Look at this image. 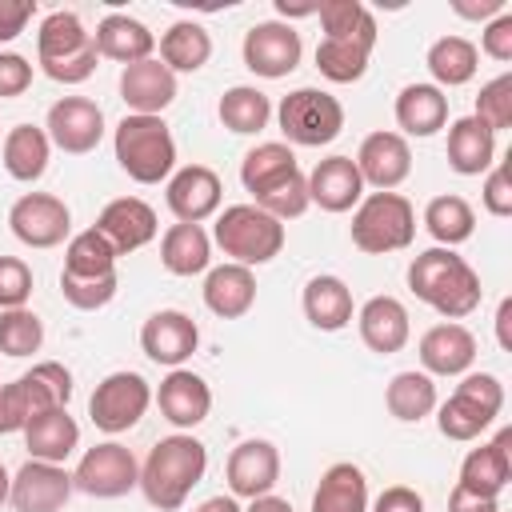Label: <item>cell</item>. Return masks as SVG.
Returning a JSON list of instances; mask_svg holds the SVG:
<instances>
[{
  "instance_id": "1",
  "label": "cell",
  "mask_w": 512,
  "mask_h": 512,
  "mask_svg": "<svg viewBox=\"0 0 512 512\" xmlns=\"http://www.w3.org/2000/svg\"><path fill=\"white\" fill-rule=\"evenodd\" d=\"M408 288L416 300H424L432 312H440L444 320H464L480 308V276L476 268L456 256L452 248H424L420 256H412L408 264Z\"/></svg>"
},
{
  "instance_id": "2",
  "label": "cell",
  "mask_w": 512,
  "mask_h": 512,
  "mask_svg": "<svg viewBox=\"0 0 512 512\" xmlns=\"http://www.w3.org/2000/svg\"><path fill=\"white\" fill-rule=\"evenodd\" d=\"M208 472V448L192 432L164 436L140 464V492L152 508L176 512Z\"/></svg>"
},
{
  "instance_id": "3",
  "label": "cell",
  "mask_w": 512,
  "mask_h": 512,
  "mask_svg": "<svg viewBox=\"0 0 512 512\" xmlns=\"http://www.w3.org/2000/svg\"><path fill=\"white\" fill-rule=\"evenodd\" d=\"M96 40L76 12H48L36 28V64L56 84H84L96 72Z\"/></svg>"
},
{
  "instance_id": "4",
  "label": "cell",
  "mask_w": 512,
  "mask_h": 512,
  "mask_svg": "<svg viewBox=\"0 0 512 512\" xmlns=\"http://www.w3.org/2000/svg\"><path fill=\"white\" fill-rule=\"evenodd\" d=\"M112 152L120 172L136 184H160L176 172V140L164 116H136L128 112L112 132Z\"/></svg>"
},
{
  "instance_id": "5",
  "label": "cell",
  "mask_w": 512,
  "mask_h": 512,
  "mask_svg": "<svg viewBox=\"0 0 512 512\" xmlns=\"http://www.w3.org/2000/svg\"><path fill=\"white\" fill-rule=\"evenodd\" d=\"M212 240L232 264L260 268L284 252V224L260 212L256 204H228L212 224Z\"/></svg>"
},
{
  "instance_id": "6",
  "label": "cell",
  "mask_w": 512,
  "mask_h": 512,
  "mask_svg": "<svg viewBox=\"0 0 512 512\" xmlns=\"http://www.w3.org/2000/svg\"><path fill=\"white\" fill-rule=\"evenodd\" d=\"M416 240V208L400 192H368L352 212V244L368 256L404 252Z\"/></svg>"
},
{
  "instance_id": "7",
  "label": "cell",
  "mask_w": 512,
  "mask_h": 512,
  "mask_svg": "<svg viewBox=\"0 0 512 512\" xmlns=\"http://www.w3.org/2000/svg\"><path fill=\"white\" fill-rule=\"evenodd\" d=\"M504 408V384L492 372H464L456 392L436 404V428L444 440L468 444L476 440L484 428H492V420Z\"/></svg>"
},
{
  "instance_id": "8",
  "label": "cell",
  "mask_w": 512,
  "mask_h": 512,
  "mask_svg": "<svg viewBox=\"0 0 512 512\" xmlns=\"http://www.w3.org/2000/svg\"><path fill=\"white\" fill-rule=\"evenodd\" d=\"M276 124L288 148H324L344 132V104L324 88H292L276 104Z\"/></svg>"
},
{
  "instance_id": "9",
  "label": "cell",
  "mask_w": 512,
  "mask_h": 512,
  "mask_svg": "<svg viewBox=\"0 0 512 512\" xmlns=\"http://www.w3.org/2000/svg\"><path fill=\"white\" fill-rule=\"evenodd\" d=\"M152 404V388L140 372H108L96 388H92V400H88V416L100 432L108 436H120L128 428H136L144 420Z\"/></svg>"
},
{
  "instance_id": "10",
  "label": "cell",
  "mask_w": 512,
  "mask_h": 512,
  "mask_svg": "<svg viewBox=\"0 0 512 512\" xmlns=\"http://www.w3.org/2000/svg\"><path fill=\"white\" fill-rule=\"evenodd\" d=\"M72 484H76V492H84L92 500H116V496H128L132 488H140V464H136L132 448H124L120 440H104L80 456Z\"/></svg>"
},
{
  "instance_id": "11",
  "label": "cell",
  "mask_w": 512,
  "mask_h": 512,
  "mask_svg": "<svg viewBox=\"0 0 512 512\" xmlns=\"http://www.w3.org/2000/svg\"><path fill=\"white\" fill-rule=\"evenodd\" d=\"M240 56H244V68L252 76H264V80H280L288 72L300 68V56H304V44H300V32L284 20H260L244 32V44H240Z\"/></svg>"
},
{
  "instance_id": "12",
  "label": "cell",
  "mask_w": 512,
  "mask_h": 512,
  "mask_svg": "<svg viewBox=\"0 0 512 512\" xmlns=\"http://www.w3.org/2000/svg\"><path fill=\"white\" fill-rule=\"evenodd\" d=\"M8 228L20 244L28 248H56L68 240L72 232V212L60 196L52 192H24L12 208H8Z\"/></svg>"
},
{
  "instance_id": "13",
  "label": "cell",
  "mask_w": 512,
  "mask_h": 512,
  "mask_svg": "<svg viewBox=\"0 0 512 512\" xmlns=\"http://www.w3.org/2000/svg\"><path fill=\"white\" fill-rule=\"evenodd\" d=\"M44 132H48L52 148H60L68 156H88L104 140V108L88 96H60L48 108Z\"/></svg>"
},
{
  "instance_id": "14",
  "label": "cell",
  "mask_w": 512,
  "mask_h": 512,
  "mask_svg": "<svg viewBox=\"0 0 512 512\" xmlns=\"http://www.w3.org/2000/svg\"><path fill=\"white\" fill-rule=\"evenodd\" d=\"M72 492H76V484H72V472L64 464L24 460L16 468V476H12L8 504L16 512H60Z\"/></svg>"
},
{
  "instance_id": "15",
  "label": "cell",
  "mask_w": 512,
  "mask_h": 512,
  "mask_svg": "<svg viewBox=\"0 0 512 512\" xmlns=\"http://www.w3.org/2000/svg\"><path fill=\"white\" fill-rule=\"evenodd\" d=\"M356 172L364 188L396 192L412 176V148L400 132H368L356 148Z\"/></svg>"
},
{
  "instance_id": "16",
  "label": "cell",
  "mask_w": 512,
  "mask_h": 512,
  "mask_svg": "<svg viewBox=\"0 0 512 512\" xmlns=\"http://www.w3.org/2000/svg\"><path fill=\"white\" fill-rule=\"evenodd\" d=\"M140 348L152 364L164 368H184V360H192V352L200 348V328L188 312L180 308H160L144 320L140 328Z\"/></svg>"
},
{
  "instance_id": "17",
  "label": "cell",
  "mask_w": 512,
  "mask_h": 512,
  "mask_svg": "<svg viewBox=\"0 0 512 512\" xmlns=\"http://www.w3.org/2000/svg\"><path fill=\"white\" fill-rule=\"evenodd\" d=\"M224 476H228V492L236 500H256V496H268L280 480V448L272 440H240L232 452H228V464H224Z\"/></svg>"
},
{
  "instance_id": "18",
  "label": "cell",
  "mask_w": 512,
  "mask_h": 512,
  "mask_svg": "<svg viewBox=\"0 0 512 512\" xmlns=\"http://www.w3.org/2000/svg\"><path fill=\"white\" fill-rule=\"evenodd\" d=\"M164 200H168V208H172V216L180 224H204L208 216L220 212L224 184L208 164H184V168H176L168 176Z\"/></svg>"
},
{
  "instance_id": "19",
  "label": "cell",
  "mask_w": 512,
  "mask_h": 512,
  "mask_svg": "<svg viewBox=\"0 0 512 512\" xmlns=\"http://www.w3.org/2000/svg\"><path fill=\"white\" fill-rule=\"evenodd\" d=\"M152 400H156L160 416L172 428H180V432H192L212 412V388L192 368H168V376L160 380V388L152 392Z\"/></svg>"
},
{
  "instance_id": "20",
  "label": "cell",
  "mask_w": 512,
  "mask_h": 512,
  "mask_svg": "<svg viewBox=\"0 0 512 512\" xmlns=\"http://www.w3.org/2000/svg\"><path fill=\"white\" fill-rule=\"evenodd\" d=\"M92 228L116 248V256H128V252L144 248V244L156 240V232H160L152 204L140 200V196H116V200H108V204L100 208V216H96Z\"/></svg>"
},
{
  "instance_id": "21",
  "label": "cell",
  "mask_w": 512,
  "mask_h": 512,
  "mask_svg": "<svg viewBox=\"0 0 512 512\" xmlns=\"http://www.w3.org/2000/svg\"><path fill=\"white\" fill-rule=\"evenodd\" d=\"M416 356H420V372L428 376H464L476 360V336L464 324L444 320L420 336Z\"/></svg>"
},
{
  "instance_id": "22",
  "label": "cell",
  "mask_w": 512,
  "mask_h": 512,
  "mask_svg": "<svg viewBox=\"0 0 512 512\" xmlns=\"http://www.w3.org/2000/svg\"><path fill=\"white\" fill-rule=\"evenodd\" d=\"M308 200L324 212H352L364 200V180L352 156H324L308 172Z\"/></svg>"
},
{
  "instance_id": "23",
  "label": "cell",
  "mask_w": 512,
  "mask_h": 512,
  "mask_svg": "<svg viewBox=\"0 0 512 512\" xmlns=\"http://www.w3.org/2000/svg\"><path fill=\"white\" fill-rule=\"evenodd\" d=\"M356 328H360L364 348L376 352V356L400 352L408 344V336H412L408 308L396 296H372V300H364L360 312H356Z\"/></svg>"
},
{
  "instance_id": "24",
  "label": "cell",
  "mask_w": 512,
  "mask_h": 512,
  "mask_svg": "<svg viewBox=\"0 0 512 512\" xmlns=\"http://www.w3.org/2000/svg\"><path fill=\"white\" fill-rule=\"evenodd\" d=\"M512 432L508 428H500L496 432V440H488V444H480V448H472L464 460H460V488H468V492H476V496H496L500 500V492L508 488V480H512Z\"/></svg>"
},
{
  "instance_id": "25",
  "label": "cell",
  "mask_w": 512,
  "mask_h": 512,
  "mask_svg": "<svg viewBox=\"0 0 512 512\" xmlns=\"http://www.w3.org/2000/svg\"><path fill=\"white\" fill-rule=\"evenodd\" d=\"M204 308L220 320H240L256 304V276L244 264H216L204 272Z\"/></svg>"
},
{
  "instance_id": "26",
  "label": "cell",
  "mask_w": 512,
  "mask_h": 512,
  "mask_svg": "<svg viewBox=\"0 0 512 512\" xmlns=\"http://www.w3.org/2000/svg\"><path fill=\"white\" fill-rule=\"evenodd\" d=\"M120 100L136 116H160L176 100V76L156 56L152 60H140V64H128L120 72Z\"/></svg>"
},
{
  "instance_id": "27",
  "label": "cell",
  "mask_w": 512,
  "mask_h": 512,
  "mask_svg": "<svg viewBox=\"0 0 512 512\" xmlns=\"http://www.w3.org/2000/svg\"><path fill=\"white\" fill-rule=\"evenodd\" d=\"M372 48H376V28L348 32V36H324L316 44V68L332 84H356L368 72Z\"/></svg>"
},
{
  "instance_id": "28",
  "label": "cell",
  "mask_w": 512,
  "mask_h": 512,
  "mask_svg": "<svg viewBox=\"0 0 512 512\" xmlns=\"http://www.w3.org/2000/svg\"><path fill=\"white\" fill-rule=\"evenodd\" d=\"M92 40H96V52L104 60H116L124 68L128 64H140V60H152V48H156V36L148 32V24L136 20V16H128V12H108L96 24Z\"/></svg>"
},
{
  "instance_id": "29",
  "label": "cell",
  "mask_w": 512,
  "mask_h": 512,
  "mask_svg": "<svg viewBox=\"0 0 512 512\" xmlns=\"http://www.w3.org/2000/svg\"><path fill=\"white\" fill-rule=\"evenodd\" d=\"M24 448L28 460L64 464L80 448V424L68 416V408H48L24 424Z\"/></svg>"
},
{
  "instance_id": "30",
  "label": "cell",
  "mask_w": 512,
  "mask_h": 512,
  "mask_svg": "<svg viewBox=\"0 0 512 512\" xmlns=\"http://www.w3.org/2000/svg\"><path fill=\"white\" fill-rule=\"evenodd\" d=\"M300 304H304L308 324L320 328V332H340V328H348V324H352V312H356L352 288H348L340 276H332V272L312 276V280L304 284Z\"/></svg>"
},
{
  "instance_id": "31",
  "label": "cell",
  "mask_w": 512,
  "mask_h": 512,
  "mask_svg": "<svg viewBox=\"0 0 512 512\" xmlns=\"http://www.w3.org/2000/svg\"><path fill=\"white\" fill-rule=\"evenodd\" d=\"M396 124H400V136H436L444 124H448V96L436 88V84H404L400 96H396Z\"/></svg>"
},
{
  "instance_id": "32",
  "label": "cell",
  "mask_w": 512,
  "mask_h": 512,
  "mask_svg": "<svg viewBox=\"0 0 512 512\" xmlns=\"http://www.w3.org/2000/svg\"><path fill=\"white\" fill-rule=\"evenodd\" d=\"M48 160H52V140L44 128L36 124H16L8 128L4 144H0V164L12 180L20 184H36L44 172H48Z\"/></svg>"
},
{
  "instance_id": "33",
  "label": "cell",
  "mask_w": 512,
  "mask_h": 512,
  "mask_svg": "<svg viewBox=\"0 0 512 512\" xmlns=\"http://www.w3.org/2000/svg\"><path fill=\"white\" fill-rule=\"evenodd\" d=\"M496 164V132L476 116H460L448 124V168L460 176H480Z\"/></svg>"
},
{
  "instance_id": "34",
  "label": "cell",
  "mask_w": 512,
  "mask_h": 512,
  "mask_svg": "<svg viewBox=\"0 0 512 512\" xmlns=\"http://www.w3.org/2000/svg\"><path fill=\"white\" fill-rule=\"evenodd\" d=\"M292 172H300L296 152L280 140H264V144L248 148L244 160H240V184H244V192H252V200L264 196L268 188L284 184Z\"/></svg>"
},
{
  "instance_id": "35",
  "label": "cell",
  "mask_w": 512,
  "mask_h": 512,
  "mask_svg": "<svg viewBox=\"0 0 512 512\" xmlns=\"http://www.w3.org/2000/svg\"><path fill=\"white\" fill-rule=\"evenodd\" d=\"M312 512H368V476L352 460L332 464L312 492Z\"/></svg>"
},
{
  "instance_id": "36",
  "label": "cell",
  "mask_w": 512,
  "mask_h": 512,
  "mask_svg": "<svg viewBox=\"0 0 512 512\" xmlns=\"http://www.w3.org/2000/svg\"><path fill=\"white\" fill-rule=\"evenodd\" d=\"M160 264L172 276H200L212 264V236L200 224H172L160 236Z\"/></svg>"
},
{
  "instance_id": "37",
  "label": "cell",
  "mask_w": 512,
  "mask_h": 512,
  "mask_svg": "<svg viewBox=\"0 0 512 512\" xmlns=\"http://www.w3.org/2000/svg\"><path fill=\"white\" fill-rule=\"evenodd\" d=\"M436 380L428 376V372H416V368H408V372H396L392 380H388V388H384V408L400 420V424H420L424 416H432L436 412Z\"/></svg>"
},
{
  "instance_id": "38",
  "label": "cell",
  "mask_w": 512,
  "mask_h": 512,
  "mask_svg": "<svg viewBox=\"0 0 512 512\" xmlns=\"http://www.w3.org/2000/svg\"><path fill=\"white\" fill-rule=\"evenodd\" d=\"M212 60V36L204 24L196 20H176L164 36H160V64L176 76V72H200Z\"/></svg>"
},
{
  "instance_id": "39",
  "label": "cell",
  "mask_w": 512,
  "mask_h": 512,
  "mask_svg": "<svg viewBox=\"0 0 512 512\" xmlns=\"http://www.w3.org/2000/svg\"><path fill=\"white\" fill-rule=\"evenodd\" d=\"M424 64L432 72V84L444 92V88H460V84H468L476 76L480 52H476V44L468 36H440V40H432Z\"/></svg>"
},
{
  "instance_id": "40",
  "label": "cell",
  "mask_w": 512,
  "mask_h": 512,
  "mask_svg": "<svg viewBox=\"0 0 512 512\" xmlns=\"http://www.w3.org/2000/svg\"><path fill=\"white\" fill-rule=\"evenodd\" d=\"M424 228H428V236L436 240V248H456V244L472 240V232H476V212H472V204H468L464 196L440 192V196H432V200L424 204Z\"/></svg>"
},
{
  "instance_id": "41",
  "label": "cell",
  "mask_w": 512,
  "mask_h": 512,
  "mask_svg": "<svg viewBox=\"0 0 512 512\" xmlns=\"http://www.w3.org/2000/svg\"><path fill=\"white\" fill-rule=\"evenodd\" d=\"M216 116H220V124H224L228 132H236V136H256V132H264L268 120H272V100H268L256 84H236V88H228V92L220 96Z\"/></svg>"
},
{
  "instance_id": "42",
  "label": "cell",
  "mask_w": 512,
  "mask_h": 512,
  "mask_svg": "<svg viewBox=\"0 0 512 512\" xmlns=\"http://www.w3.org/2000/svg\"><path fill=\"white\" fill-rule=\"evenodd\" d=\"M60 272H72V276H104V272H116V248L96 228H84V232H76L68 240L64 268Z\"/></svg>"
},
{
  "instance_id": "43",
  "label": "cell",
  "mask_w": 512,
  "mask_h": 512,
  "mask_svg": "<svg viewBox=\"0 0 512 512\" xmlns=\"http://www.w3.org/2000/svg\"><path fill=\"white\" fill-rule=\"evenodd\" d=\"M44 344V320L32 308H8L0 312V352L12 360H24L40 352Z\"/></svg>"
},
{
  "instance_id": "44",
  "label": "cell",
  "mask_w": 512,
  "mask_h": 512,
  "mask_svg": "<svg viewBox=\"0 0 512 512\" xmlns=\"http://www.w3.org/2000/svg\"><path fill=\"white\" fill-rule=\"evenodd\" d=\"M20 380L28 384V392H32V400H36L40 412H48V408H68V400H72V372H68L64 364H56V360L32 364Z\"/></svg>"
},
{
  "instance_id": "45",
  "label": "cell",
  "mask_w": 512,
  "mask_h": 512,
  "mask_svg": "<svg viewBox=\"0 0 512 512\" xmlns=\"http://www.w3.org/2000/svg\"><path fill=\"white\" fill-rule=\"evenodd\" d=\"M116 288H120V276L116 272H104V276H72V272H60V296L76 312H96V308L112 304Z\"/></svg>"
},
{
  "instance_id": "46",
  "label": "cell",
  "mask_w": 512,
  "mask_h": 512,
  "mask_svg": "<svg viewBox=\"0 0 512 512\" xmlns=\"http://www.w3.org/2000/svg\"><path fill=\"white\" fill-rule=\"evenodd\" d=\"M308 176L304 172H292L284 184H276V188H268L264 196H256V208L260 212H268L272 220H296V216H304L308 212Z\"/></svg>"
},
{
  "instance_id": "47",
  "label": "cell",
  "mask_w": 512,
  "mask_h": 512,
  "mask_svg": "<svg viewBox=\"0 0 512 512\" xmlns=\"http://www.w3.org/2000/svg\"><path fill=\"white\" fill-rule=\"evenodd\" d=\"M472 116H476L484 128H492V132L512 128V76H508V72H500L496 80H488V84L480 88Z\"/></svg>"
},
{
  "instance_id": "48",
  "label": "cell",
  "mask_w": 512,
  "mask_h": 512,
  "mask_svg": "<svg viewBox=\"0 0 512 512\" xmlns=\"http://www.w3.org/2000/svg\"><path fill=\"white\" fill-rule=\"evenodd\" d=\"M316 16H320L324 36H348V32L376 28V16L360 0H324V4H316Z\"/></svg>"
},
{
  "instance_id": "49",
  "label": "cell",
  "mask_w": 512,
  "mask_h": 512,
  "mask_svg": "<svg viewBox=\"0 0 512 512\" xmlns=\"http://www.w3.org/2000/svg\"><path fill=\"white\" fill-rule=\"evenodd\" d=\"M32 416H40V408H36L28 384H24L20 376L8 380V384H0V436L24 432V424H28Z\"/></svg>"
},
{
  "instance_id": "50",
  "label": "cell",
  "mask_w": 512,
  "mask_h": 512,
  "mask_svg": "<svg viewBox=\"0 0 512 512\" xmlns=\"http://www.w3.org/2000/svg\"><path fill=\"white\" fill-rule=\"evenodd\" d=\"M32 296V268L20 256H0V312L28 308Z\"/></svg>"
},
{
  "instance_id": "51",
  "label": "cell",
  "mask_w": 512,
  "mask_h": 512,
  "mask_svg": "<svg viewBox=\"0 0 512 512\" xmlns=\"http://www.w3.org/2000/svg\"><path fill=\"white\" fill-rule=\"evenodd\" d=\"M480 204L488 216L504 220L512 216V172H508V160H496L484 176V188H480Z\"/></svg>"
},
{
  "instance_id": "52",
  "label": "cell",
  "mask_w": 512,
  "mask_h": 512,
  "mask_svg": "<svg viewBox=\"0 0 512 512\" xmlns=\"http://www.w3.org/2000/svg\"><path fill=\"white\" fill-rule=\"evenodd\" d=\"M32 88V64L20 52H0V100H16Z\"/></svg>"
},
{
  "instance_id": "53",
  "label": "cell",
  "mask_w": 512,
  "mask_h": 512,
  "mask_svg": "<svg viewBox=\"0 0 512 512\" xmlns=\"http://www.w3.org/2000/svg\"><path fill=\"white\" fill-rule=\"evenodd\" d=\"M476 52H484V56H492V60H500V64L512 60V12H500L496 20L484 24Z\"/></svg>"
},
{
  "instance_id": "54",
  "label": "cell",
  "mask_w": 512,
  "mask_h": 512,
  "mask_svg": "<svg viewBox=\"0 0 512 512\" xmlns=\"http://www.w3.org/2000/svg\"><path fill=\"white\" fill-rule=\"evenodd\" d=\"M32 16H36V0H0V44H12Z\"/></svg>"
},
{
  "instance_id": "55",
  "label": "cell",
  "mask_w": 512,
  "mask_h": 512,
  "mask_svg": "<svg viewBox=\"0 0 512 512\" xmlns=\"http://www.w3.org/2000/svg\"><path fill=\"white\" fill-rule=\"evenodd\" d=\"M372 512H424V496L416 488H408V484H388L376 496Z\"/></svg>"
},
{
  "instance_id": "56",
  "label": "cell",
  "mask_w": 512,
  "mask_h": 512,
  "mask_svg": "<svg viewBox=\"0 0 512 512\" xmlns=\"http://www.w3.org/2000/svg\"><path fill=\"white\" fill-rule=\"evenodd\" d=\"M448 512H500V500L496 496H476V492L456 484L448 492Z\"/></svg>"
},
{
  "instance_id": "57",
  "label": "cell",
  "mask_w": 512,
  "mask_h": 512,
  "mask_svg": "<svg viewBox=\"0 0 512 512\" xmlns=\"http://www.w3.org/2000/svg\"><path fill=\"white\" fill-rule=\"evenodd\" d=\"M504 4H508V0H480V4L456 0V4H452V12H456V16H464V20H496V16L504 12Z\"/></svg>"
},
{
  "instance_id": "58",
  "label": "cell",
  "mask_w": 512,
  "mask_h": 512,
  "mask_svg": "<svg viewBox=\"0 0 512 512\" xmlns=\"http://www.w3.org/2000/svg\"><path fill=\"white\" fill-rule=\"evenodd\" d=\"M508 320H512V300L504 296V300H500V308H496V340H500V348H504V352L512 348V336H508Z\"/></svg>"
},
{
  "instance_id": "59",
  "label": "cell",
  "mask_w": 512,
  "mask_h": 512,
  "mask_svg": "<svg viewBox=\"0 0 512 512\" xmlns=\"http://www.w3.org/2000/svg\"><path fill=\"white\" fill-rule=\"evenodd\" d=\"M244 512H292V504H288L284 496H272V492H268V496H256Z\"/></svg>"
},
{
  "instance_id": "60",
  "label": "cell",
  "mask_w": 512,
  "mask_h": 512,
  "mask_svg": "<svg viewBox=\"0 0 512 512\" xmlns=\"http://www.w3.org/2000/svg\"><path fill=\"white\" fill-rule=\"evenodd\" d=\"M196 512H244V508L236 504V496H208Z\"/></svg>"
},
{
  "instance_id": "61",
  "label": "cell",
  "mask_w": 512,
  "mask_h": 512,
  "mask_svg": "<svg viewBox=\"0 0 512 512\" xmlns=\"http://www.w3.org/2000/svg\"><path fill=\"white\" fill-rule=\"evenodd\" d=\"M8 488H12V476H8V468L0 464V504L8 500Z\"/></svg>"
}]
</instances>
